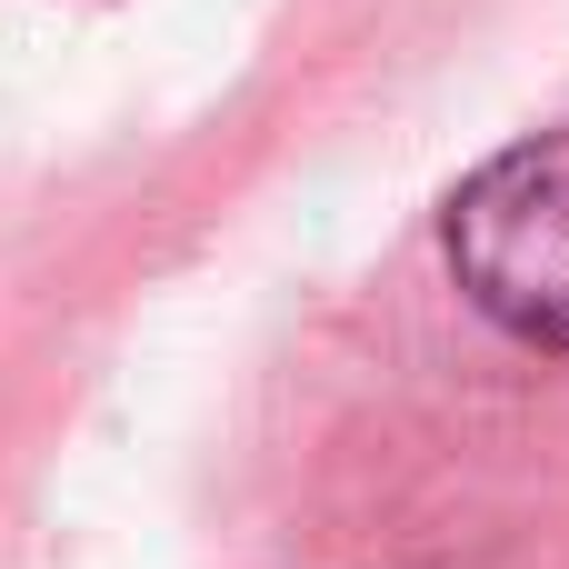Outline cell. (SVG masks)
Wrapping results in <instances>:
<instances>
[{
  "label": "cell",
  "instance_id": "obj_1",
  "mask_svg": "<svg viewBox=\"0 0 569 569\" xmlns=\"http://www.w3.org/2000/svg\"><path fill=\"white\" fill-rule=\"evenodd\" d=\"M440 250H450L460 300L490 330L530 350H569V130H530L490 150L450 190Z\"/></svg>",
  "mask_w": 569,
  "mask_h": 569
}]
</instances>
